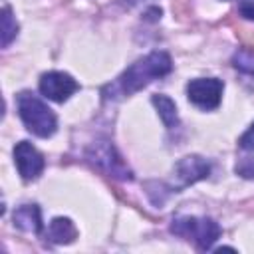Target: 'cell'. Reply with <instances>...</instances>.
Masks as SVG:
<instances>
[{
	"label": "cell",
	"instance_id": "1",
	"mask_svg": "<svg viewBox=\"0 0 254 254\" xmlns=\"http://www.w3.org/2000/svg\"><path fill=\"white\" fill-rule=\"evenodd\" d=\"M171 67H173L171 58L165 52H153V54L137 60L135 64H131L117 77L115 83H111L103 89V95H105V99L131 95V93L139 91L141 87H145L147 83H151L153 79H159V77L167 75L171 71Z\"/></svg>",
	"mask_w": 254,
	"mask_h": 254
},
{
	"label": "cell",
	"instance_id": "2",
	"mask_svg": "<svg viewBox=\"0 0 254 254\" xmlns=\"http://www.w3.org/2000/svg\"><path fill=\"white\" fill-rule=\"evenodd\" d=\"M18 113L30 133H34L38 137H50L56 133L58 119H56L54 111L42 99H38L34 93L22 91L18 95Z\"/></svg>",
	"mask_w": 254,
	"mask_h": 254
},
{
	"label": "cell",
	"instance_id": "3",
	"mask_svg": "<svg viewBox=\"0 0 254 254\" xmlns=\"http://www.w3.org/2000/svg\"><path fill=\"white\" fill-rule=\"evenodd\" d=\"M171 232L177 236L192 238L200 250H208L212 242L220 236V226L212 218H196V216H177L173 218Z\"/></svg>",
	"mask_w": 254,
	"mask_h": 254
},
{
	"label": "cell",
	"instance_id": "4",
	"mask_svg": "<svg viewBox=\"0 0 254 254\" xmlns=\"http://www.w3.org/2000/svg\"><path fill=\"white\" fill-rule=\"evenodd\" d=\"M87 159H89L95 167H99L101 171L109 173L111 177H117V179H121V181H131V179H133L131 171H129L127 165L121 161V157L117 155L115 147H113L111 143H107V141H99V143L91 145L89 151H87Z\"/></svg>",
	"mask_w": 254,
	"mask_h": 254
},
{
	"label": "cell",
	"instance_id": "5",
	"mask_svg": "<svg viewBox=\"0 0 254 254\" xmlns=\"http://www.w3.org/2000/svg\"><path fill=\"white\" fill-rule=\"evenodd\" d=\"M222 89H224V83L216 77H198V79H190L187 83L189 101L204 111L218 107Z\"/></svg>",
	"mask_w": 254,
	"mask_h": 254
},
{
	"label": "cell",
	"instance_id": "6",
	"mask_svg": "<svg viewBox=\"0 0 254 254\" xmlns=\"http://www.w3.org/2000/svg\"><path fill=\"white\" fill-rule=\"evenodd\" d=\"M77 87V81L64 71H48L40 77V91L44 93V97L58 103H64Z\"/></svg>",
	"mask_w": 254,
	"mask_h": 254
},
{
	"label": "cell",
	"instance_id": "7",
	"mask_svg": "<svg viewBox=\"0 0 254 254\" xmlns=\"http://www.w3.org/2000/svg\"><path fill=\"white\" fill-rule=\"evenodd\" d=\"M14 161L18 167V173L24 181H34L44 171V157L42 153L28 141H20L14 147Z\"/></svg>",
	"mask_w": 254,
	"mask_h": 254
},
{
	"label": "cell",
	"instance_id": "8",
	"mask_svg": "<svg viewBox=\"0 0 254 254\" xmlns=\"http://www.w3.org/2000/svg\"><path fill=\"white\" fill-rule=\"evenodd\" d=\"M210 173V165L202 159V157H183L177 165H175V179H177V185L175 189H183L187 185H192L204 177H208Z\"/></svg>",
	"mask_w": 254,
	"mask_h": 254
},
{
	"label": "cell",
	"instance_id": "9",
	"mask_svg": "<svg viewBox=\"0 0 254 254\" xmlns=\"http://www.w3.org/2000/svg\"><path fill=\"white\" fill-rule=\"evenodd\" d=\"M14 226L24 232L38 234L42 230V216L38 204H22L14 210Z\"/></svg>",
	"mask_w": 254,
	"mask_h": 254
},
{
	"label": "cell",
	"instance_id": "10",
	"mask_svg": "<svg viewBox=\"0 0 254 254\" xmlns=\"http://www.w3.org/2000/svg\"><path fill=\"white\" fill-rule=\"evenodd\" d=\"M46 236H48L50 242L67 244V242H71V240L77 236V230H75V226H73V222H71L69 218L58 216V218H54V220L50 222Z\"/></svg>",
	"mask_w": 254,
	"mask_h": 254
},
{
	"label": "cell",
	"instance_id": "11",
	"mask_svg": "<svg viewBox=\"0 0 254 254\" xmlns=\"http://www.w3.org/2000/svg\"><path fill=\"white\" fill-rule=\"evenodd\" d=\"M151 101H153V105L157 107L159 117L163 119L165 127H167L169 131L179 129V115H177V107H175L173 99H169V97L163 95V93H157V95H153Z\"/></svg>",
	"mask_w": 254,
	"mask_h": 254
},
{
	"label": "cell",
	"instance_id": "12",
	"mask_svg": "<svg viewBox=\"0 0 254 254\" xmlns=\"http://www.w3.org/2000/svg\"><path fill=\"white\" fill-rule=\"evenodd\" d=\"M18 34V24L12 16V10L8 6L2 8V46L6 48Z\"/></svg>",
	"mask_w": 254,
	"mask_h": 254
},
{
	"label": "cell",
	"instance_id": "13",
	"mask_svg": "<svg viewBox=\"0 0 254 254\" xmlns=\"http://www.w3.org/2000/svg\"><path fill=\"white\" fill-rule=\"evenodd\" d=\"M232 62H234V67H236V69H240V71H244V73H248V75H254V60H252L250 56H246V54H236V56L232 58Z\"/></svg>",
	"mask_w": 254,
	"mask_h": 254
},
{
	"label": "cell",
	"instance_id": "14",
	"mask_svg": "<svg viewBox=\"0 0 254 254\" xmlns=\"http://www.w3.org/2000/svg\"><path fill=\"white\" fill-rule=\"evenodd\" d=\"M236 173L246 177V179H254V157H244L236 165Z\"/></svg>",
	"mask_w": 254,
	"mask_h": 254
},
{
	"label": "cell",
	"instance_id": "15",
	"mask_svg": "<svg viewBox=\"0 0 254 254\" xmlns=\"http://www.w3.org/2000/svg\"><path fill=\"white\" fill-rule=\"evenodd\" d=\"M238 40L242 42L244 48H248L250 52H254V30H248V28H238L236 32Z\"/></svg>",
	"mask_w": 254,
	"mask_h": 254
},
{
	"label": "cell",
	"instance_id": "16",
	"mask_svg": "<svg viewBox=\"0 0 254 254\" xmlns=\"http://www.w3.org/2000/svg\"><path fill=\"white\" fill-rule=\"evenodd\" d=\"M238 145L244 149V151H254V123L250 125V129L240 137Z\"/></svg>",
	"mask_w": 254,
	"mask_h": 254
},
{
	"label": "cell",
	"instance_id": "17",
	"mask_svg": "<svg viewBox=\"0 0 254 254\" xmlns=\"http://www.w3.org/2000/svg\"><path fill=\"white\" fill-rule=\"evenodd\" d=\"M238 12L244 18L254 20V0H238Z\"/></svg>",
	"mask_w": 254,
	"mask_h": 254
}]
</instances>
